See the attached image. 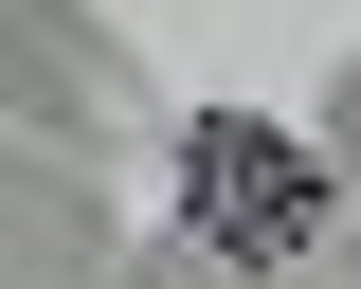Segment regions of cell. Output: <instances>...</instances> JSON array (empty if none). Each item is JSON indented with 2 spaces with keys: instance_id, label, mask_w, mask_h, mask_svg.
Masks as SVG:
<instances>
[{
  "instance_id": "6da1fadb",
  "label": "cell",
  "mask_w": 361,
  "mask_h": 289,
  "mask_svg": "<svg viewBox=\"0 0 361 289\" xmlns=\"http://www.w3.org/2000/svg\"><path fill=\"white\" fill-rule=\"evenodd\" d=\"M180 235L235 253V271H325V235H343V163H325L289 109H180Z\"/></svg>"
},
{
  "instance_id": "7a4b0ae2",
  "label": "cell",
  "mask_w": 361,
  "mask_h": 289,
  "mask_svg": "<svg viewBox=\"0 0 361 289\" xmlns=\"http://www.w3.org/2000/svg\"><path fill=\"white\" fill-rule=\"evenodd\" d=\"M0 127L54 144V163H145L163 144V91H145V54L90 0H0Z\"/></svg>"
},
{
  "instance_id": "3957f363",
  "label": "cell",
  "mask_w": 361,
  "mask_h": 289,
  "mask_svg": "<svg viewBox=\"0 0 361 289\" xmlns=\"http://www.w3.org/2000/svg\"><path fill=\"white\" fill-rule=\"evenodd\" d=\"M109 271H127L109 163H54V144L0 127V289H109Z\"/></svg>"
},
{
  "instance_id": "277c9868",
  "label": "cell",
  "mask_w": 361,
  "mask_h": 289,
  "mask_svg": "<svg viewBox=\"0 0 361 289\" xmlns=\"http://www.w3.org/2000/svg\"><path fill=\"white\" fill-rule=\"evenodd\" d=\"M109 289H325V271H235V253H199V235H127Z\"/></svg>"
},
{
  "instance_id": "5b68a950",
  "label": "cell",
  "mask_w": 361,
  "mask_h": 289,
  "mask_svg": "<svg viewBox=\"0 0 361 289\" xmlns=\"http://www.w3.org/2000/svg\"><path fill=\"white\" fill-rule=\"evenodd\" d=\"M307 144H325V163H343V199H361V54H343V73H325V127H307Z\"/></svg>"
},
{
  "instance_id": "8992f818",
  "label": "cell",
  "mask_w": 361,
  "mask_h": 289,
  "mask_svg": "<svg viewBox=\"0 0 361 289\" xmlns=\"http://www.w3.org/2000/svg\"><path fill=\"white\" fill-rule=\"evenodd\" d=\"M325 289H361V199H343V235H325Z\"/></svg>"
}]
</instances>
